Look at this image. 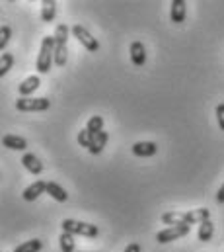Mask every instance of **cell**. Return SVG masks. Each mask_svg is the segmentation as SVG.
Segmentation results:
<instances>
[{
	"label": "cell",
	"instance_id": "10",
	"mask_svg": "<svg viewBox=\"0 0 224 252\" xmlns=\"http://www.w3.org/2000/svg\"><path fill=\"white\" fill-rule=\"evenodd\" d=\"M39 84H41L39 76H28V78L18 86V92H20L22 98H29V94H33V92L39 88Z\"/></svg>",
	"mask_w": 224,
	"mask_h": 252
},
{
	"label": "cell",
	"instance_id": "1",
	"mask_svg": "<svg viewBox=\"0 0 224 252\" xmlns=\"http://www.w3.org/2000/svg\"><path fill=\"white\" fill-rule=\"evenodd\" d=\"M162 223L164 225H193V223H203V221H209L211 219V211L207 207H201V209H193V211H169V213H164L162 217Z\"/></svg>",
	"mask_w": 224,
	"mask_h": 252
},
{
	"label": "cell",
	"instance_id": "20",
	"mask_svg": "<svg viewBox=\"0 0 224 252\" xmlns=\"http://www.w3.org/2000/svg\"><path fill=\"white\" fill-rule=\"evenodd\" d=\"M41 249H43V243L39 239H33V241H26L24 245L16 247L14 252H39Z\"/></svg>",
	"mask_w": 224,
	"mask_h": 252
},
{
	"label": "cell",
	"instance_id": "22",
	"mask_svg": "<svg viewBox=\"0 0 224 252\" xmlns=\"http://www.w3.org/2000/svg\"><path fill=\"white\" fill-rule=\"evenodd\" d=\"M14 64V55L12 53H4L2 59H0V76H4Z\"/></svg>",
	"mask_w": 224,
	"mask_h": 252
},
{
	"label": "cell",
	"instance_id": "18",
	"mask_svg": "<svg viewBox=\"0 0 224 252\" xmlns=\"http://www.w3.org/2000/svg\"><path fill=\"white\" fill-rule=\"evenodd\" d=\"M213 235H215V225L211 223V219L209 221H203L199 225V241L201 243H209L213 239Z\"/></svg>",
	"mask_w": 224,
	"mask_h": 252
},
{
	"label": "cell",
	"instance_id": "7",
	"mask_svg": "<svg viewBox=\"0 0 224 252\" xmlns=\"http://www.w3.org/2000/svg\"><path fill=\"white\" fill-rule=\"evenodd\" d=\"M72 35L90 51V53H96L98 49H100V43H98V39L96 37H92V33L86 30V28H82V26H72Z\"/></svg>",
	"mask_w": 224,
	"mask_h": 252
},
{
	"label": "cell",
	"instance_id": "26",
	"mask_svg": "<svg viewBox=\"0 0 224 252\" xmlns=\"http://www.w3.org/2000/svg\"><path fill=\"white\" fill-rule=\"evenodd\" d=\"M123 252H140V245H137V243H131L127 249Z\"/></svg>",
	"mask_w": 224,
	"mask_h": 252
},
{
	"label": "cell",
	"instance_id": "4",
	"mask_svg": "<svg viewBox=\"0 0 224 252\" xmlns=\"http://www.w3.org/2000/svg\"><path fill=\"white\" fill-rule=\"evenodd\" d=\"M55 64L64 66L66 63V41H68V26L58 24L55 30Z\"/></svg>",
	"mask_w": 224,
	"mask_h": 252
},
{
	"label": "cell",
	"instance_id": "12",
	"mask_svg": "<svg viewBox=\"0 0 224 252\" xmlns=\"http://www.w3.org/2000/svg\"><path fill=\"white\" fill-rule=\"evenodd\" d=\"M22 164L31 172V174H41L43 172V162L33 155V153H26L22 157Z\"/></svg>",
	"mask_w": 224,
	"mask_h": 252
},
{
	"label": "cell",
	"instance_id": "8",
	"mask_svg": "<svg viewBox=\"0 0 224 252\" xmlns=\"http://www.w3.org/2000/svg\"><path fill=\"white\" fill-rule=\"evenodd\" d=\"M169 6H171V8H169V18H171V22H173V24H183L185 12H187L185 0H171Z\"/></svg>",
	"mask_w": 224,
	"mask_h": 252
},
{
	"label": "cell",
	"instance_id": "9",
	"mask_svg": "<svg viewBox=\"0 0 224 252\" xmlns=\"http://www.w3.org/2000/svg\"><path fill=\"white\" fill-rule=\"evenodd\" d=\"M156 153H158V147L152 141H139L133 145V155L137 157H154Z\"/></svg>",
	"mask_w": 224,
	"mask_h": 252
},
{
	"label": "cell",
	"instance_id": "3",
	"mask_svg": "<svg viewBox=\"0 0 224 252\" xmlns=\"http://www.w3.org/2000/svg\"><path fill=\"white\" fill-rule=\"evenodd\" d=\"M62 231L64 233H72L74 237L80 235V237H88V239H96L100 235V229L92 223H84V221H74V219H64L60 223Z\"/></svg>",
	"mask_w": 224,
	"mask_h": 252
},
{
	"label": "cell",
	"instance_id": "13",
	"mask_svg": "<svg viewBox=\"0 0 224 252\" xmlns=\"http://www.w3.org/2000/svg\"><path fill=\"white\" fill-rule=\"evenodd\" d=\"M43 191H47V182L37 180V182H33L31 186H28V188L24 189V199H26V201H33V199H37Z\"/></svg>",
	"mask_w": 224,
	"mask_h": 252
},
{
	"label": "cell",
	"instance_id": "25",
	"mask_svg": "<svg viewBox=\"0 0 224 252\" xmlns=\"http://www.w3.org/2000/svg\"><path fill=\"white\" fill-rule=\"evenodd\" d=\"M217 120H219L221 131H224V104H219V106H217Z\"/></svg>",
	"mask_w": 224,
	"mask_h": 252
},
{
	"label": "cell",
	"instance_id": "19",
	"mask_svg": "<svg viewBox=\"0 0 224 252\" xmlns=\"http://www.w3.org/2000/svg\"><path fill=\"white\" fill-rule=\"evenodd\" d=\"M58 243H60V251L62 252H74L76 241H74V235H72V233H64V231H62Z\"/></svg>",
	"mask_w": 224,
	"mask_h": 252
},
{
	"label": "cell",
	"instance_id": "21",
	"mask_svg": "<svg viewBox=\"0 0 224 252\" xmlns=\"http://www.w3.org/2000/svg\"><path fill=\"white\" fill-rule=\"evenodd\" d=\"M86 129H88L92 135L102 133V131H104V118H102V116H94V118H90L88 124H86Z\"/></svg>",
	"mask_w": 224,
	"mask_h": 252
},
{
	"label": "cell",
	"instance_id": "6",
	"mask_svg": "<svg viewBox=\"0 0 224 252\" xmlns=\"http://www.w3.org/2000/svg\"><path fill=\"white\" fill-rule=\"evenodd\" d=\"M189 229H191V225H173V227H168V229L160 231V233L156 235V241H158L160 245H166V243H171V241H177V239L189 235Z\"/></svg>",
	"mask_w": 224,
	"mask_h": 252
},
{
	"label": "cell",
	"instance_id": "14",
	"mask_svg": "<svg viewBox=\"0 0 224 252\" xmlns=\"http://www.w3.org/2000/svg\"><path fill=\"white\" fill-rule=\"evenodd\" d=\"M2 145L6 149H12V151H26L28 149V141L24 137H18V135H4Z\"/></svg>",
	"mask_w": 224,
	"mask_h": 252
},
{
	"label": "cell",
	"instance_id": "5",
	"mask_svg": "<svg viewBox=\"0 0 224 252\" xmlns=\"http://www.w3.org/2000/svg\"><path fill=\"white\" fill-rule=\"evenodd\" d=\"M51 102L47 98H20L16 102V108L20 112H45L49 110Z\"/></svg>",
	"mask_w": 224,
	"mask_h": 252
},
{
	"label": "cell",
	"instance_id": "17",
	"mask_svg": "<svg viewBox=\"0 0 224 252\" xmlns=\"http://www.w3.org/2000/svg\"><path fill=\"white\" fill-rule=\"evenodd\" d=\"M47 193L55 199V201H66L68 199V193H66V189L60 188L56 182H47Z\"/></svg>",
	"mask_w": 224,
	"mask_h": 252
},
{
	"label": "cell",
	"instance_id": "24",
	"mask_svg": "<svg viewBox=\"0 0 224 252\" xmlns=\"http://www.w3.org/2000/svg\"><path fill=\"white\" fill-rule=\"evenodd\" d=\"M10 37H12V30H10V26H2V28H0V51L8 45Z\"/></svg>",
	"mask_w": 224,
	"mask_h": 252
},
{
	"label": "cell",
	"instance_id": "2",
	"mask_svg": "<svg viewBox=\"0 0 224 252\" xmlns=\"http://www.w3.org/2000/svg\"><path fill=\"white\" fill-rule=\"evenodd\" d=\"M55 63V37H43L41 41V49L37 55V70L41 74H47L51 70V66Z\"/></svg>",
	"mask_w": 224,
	"mask_h": 252
},
{
	"label": "cell",
	"instance_id": "11",
	"mask_svg": "<svg viewBox=\"0 0 224 252\" xmlns=\"http://www.w3.org/2000/svg\"><path fill=\"white\" fill-rule=\"evenodd\" d=\"M131 61L135 66H142L146 63V51H144L142 41H133L131 43Z\"/></svg>",
	"mask_w": 224,
	"mask_h": 252
},
{
	"label": "cell",
	"instance_id": "15",
	"mask_svg": "<svg viewBox=\"0 0 224 252\" xmlns=\"http://www.w3.org/2000/svg\"><path fill=\"white\" fill-rule=\"evenodd\" d=\"M56 14V2L55 0H43L41 2V20L43 22H53Z\"/></svg>",
	"mask_w": 224,
	"mask_h": 252
},
{
	"label": "cell",
	"instance_id": "16",
	"mask_svg": "<svg viewBox=\"0 0 224 252\" xmlns=\"http://www.w3.org/2000/svg\"><path fill=\"white\" fill-rule=\"evenodd\" d=\"M108 133L106 131H102V133H98V135H94V139H92V145H90V153L92 155H100L102 151H104V147H106V143H108Z\"/></svg>",
	"mask_w": 224,
	"mask_h": 252
},
{
	"label": "cell",
	"instance_id": "27",
	"mask_svg": "<svg viewBox=\"0 0 224 252\" xmlns=\"http://www.w3.org/2000/svg\"><path fill=\"white\" fill-rule=\"evenodd\" d=\"M217 201H219V203H224V184L221 186V189L217 191Z\"/></svg>",
	"mask_w": 224,
	"mask_h": 252
},
{
	"label": "cell",
	"instance_id": "23",
	"mask_svg": "<svg viewBox=\"0 0 224 252\" xmlns=\"http://www.w3.org/2000/svg\"><path fill=\"white\" fill-rule=\"evenodd\" d=\"M92 139H94V135H92L88 129H82V131L78 133V143H80V147H86V149H90V145H92Z\"/></svg>",
	"mask_w": 224,
	"mask_h": 252
}]
</instances>
